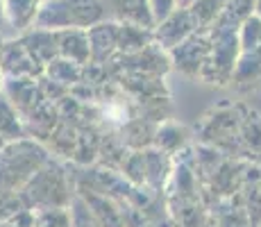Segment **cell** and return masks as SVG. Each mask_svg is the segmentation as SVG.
<instances>
[{"label":"cell","mask_w":261,"mask_h":227,"mask_svg":"<svg viewBox=\"0 0 261 227\" xmlns=\"http://www.w3.org/2000/svg\"><path fill=\"white\" fill-rule=\"evenodd\" d=\"M198 0H177V9H189L191 5H195Z\"/></svg>","instance_id":"cell-18"},{"label":"cell","mask_w":261,"mask_h":227,"mask_svg":"<svg viewBox=\"0 0 261 227\" xmlns=\"http://www.w3.org/2000/svg\"><path fill=\"white\" fill-rule=\"evenodd\" d=\"M150 3V12H152V18H154V25L162 23L166 16L177 9V0H148Z\"/></svg>","instance_id":"cell-16"},{"label":"cell","mask_w":261,"mask_h":227,"mask_svg":"<svg viewBox=\"0 0 261 227\" xmlns=\"http://www.w3.org/2000/svg\"><path fill=\"white\" fill-rule=\"evenodd\" d=\"M116 21H132L145 28H154V18L148 0H107Z\"/></svg>","instance_id":"cell-10"},{"label":"cell","mask_w":261,"mask_h":227,"mask_svg":"<svg viewBox=\"0 0 261 227\" xmlns=\"http://www.w3.org/2000/svg\"><path fill=\"white\" fill-rule=\"evenodd\" d=\"M152 43H154V28H145V25H139L132 21H120L118 55L143 53V50L150 48Z\"/></svg>","instance_id":"cell-8"},{"label":"cell","mask_w":261,"mask_h":227,"mask_svg":"<svg viewBox=\"0 0 261 227\" xmlns=\"http://www.w3.org/2000/svg\"><path fill=\"white\" fill-rule=\"evenodd\" d=\"M112 16L107 0H46L41 3L34 28L48 32L89 30Z\"/></svg>","instance_id":"cell-1"},{"label":"cell","mask_w":261,"mask_h":227,"mask_svg":"<svg viewBox=\"0 0 261 227\" xmlns=\"http://www.w3.org/2000/svg\"><path fill=\"white\" fill-rule=\"evenodd\" d=\"M0 136L5 141H18L23 139L21 120L16 116V107L9 103V98L0 95Z\"/></svg>","instance_id":"cell-14"},{"label":"cell","mask_w":261,"mask_h":227,"mask_svg":"<svg viewBox=\"0 0 261 227\" xmlns=\"http://www.w3.org/2000/svg\"><path fill=\"white\" fill-rule=\"evenodd\" d=\"M239 43L241 50H254L261 45V16L252 14L239 28Z\"/></svg>","instance_id":"cell-15"},{"label":"cell","mask_w":261,"mask_h":227,"mask_svg":"<svg viewBox=\"0 0 261 227\" xmlns=\"http://www.w3.org/2000/svg\"><path fill=\"white\" fill-rule=\"evenodd\" d=\"M232 80L241 84H250V82L261 80V45L254 50H243L241 53Z\"/></svg>","instance_id":"cell-12"},{"label":"cell","mask_w":261,"mask_h":227,"mask_svg":"<svg viewBox=\"0 0 261 227\" xmlns=\"http://www.w3.org/2000/svg\"><path fill=\"white\" fill-rule=\"evenodd\" d=\"M21 41L25 43L28 53L41 64L43 68L48 66L53 59L59 57V43H57V32H48V30H39V28H32L28 32H23Z\"/></svg>","instance_id":"cell-6"},{"label":"cell","mask_w":261,"mask_h":227,"mask_svg":"<svg viewBox=\"0 0 261 227\" xmlns=\"http://www.w3.org/2000/svg\"><path fill=\"white\" fill-rule=\"evenodd\" d=\"M223 5L218 0H198L195 5H191L189 12L193 16V23L198 28V32H209L214 28V23L218 21V16L223 14Z\"/></svg>","instance_id":"cell-13"},{"label":"cell","mask_w":261,"mask_h":227,"mask_svg":"<svg viewBox=\"0 0 261 227\" xmlns=\"http://www.w3.org/2000/svg\"><path fill=\"white\" fill-rule=\"evenodd\" d=\"M7 41H9V39L0 32V59H3V53H5V45H7Z\"/></svg>","instance_id":"cell-19"},{"label":"cell","mask_w":261,"mask_h":227,"mask_svg":"<svg viewBox=\"0 0 261 227\" xmlns=\"http://www.w3.org/2000/svg\"><path fill=\"white\" fill-rule=\"evenodd\" d=\"M41 3H46V0H41Z\"/></svg>","instance_id":"cell-23"},{"label":"cell","mask_w":261,"mask_h":227,"mask_svg":"<svg viewBox=\"0 0 261 227\" xmlns=\"http://www.w3.org/2000/svg\"><path fill=\"white\" fill-rule=\"evenodd\" d=\"M198 32L189 9H175L170 16H166L162 23L154 25V43L170 53L182 41H187L191 34Z\"/></svg>","instance_id":"cell-3"},{"label":"cell","mask_w":261,"mask_h":227,"mask_svg":"<svg viewBox=\"0 0 261 227\" xmlns=\"http://www.w3.org/2000/svg\"><path fill=\"white\" fill-rule=\"evenodd\" d=\"M170 62L184 73H202L212 55V37L209 32H195L187 41H182L177 48L170 50Z\"/></svg>","instance_id":"cell-2"},{"label":"cell","mask_w":261,"mask_h":227,"mask_svg":"<svg viewBox=\"0 0 261 227\" xmlns=\"http://www.w3.org/2000/svg\"><path fill=\"white\" fill-rule=\"evenodd\" d=\"M218 3H220V5H223V7H227V5H229V3H232V0H218Z\"/></svg>","instance_id":"cell-22"},{"label":"cell","mask_w":261,"mask_h":227,"mask_svg":"<svg viewBox=\"0 0 261 227\" xmlns=\"http://www.w3.org/2000/svg\"><path fill=\"white\" fill-rule=\"evenodd\" d=\"M118 30L120 21L107 18V21L89 28V43H91V64L112 62V57L118 53Z\"/></svg>","instance_id":"cell-5"},{"label":"cell","mask_w":261,"mask_h":227,"mask_svg":"<svg viewBox=\"0 0 261 227\" xmlns=\"http://www.w3.org/2000/svg\"><path fill=\"white\" fill-rule=\"evenodd\" d=\"M0 68L7 78H39L41 73H46V68L28 53L25 43L21 39H9L5 45L3 59H0Z\"/></svg>","instance_id":"cell-4"},{"label":"cell","mask_w":261,"mask_h":227,"mask_svg":"<svg viewBox=\"0 0 261 227\" xmlns=\"http://www.w3.org/2000/svg\"><path fill=\"white\" fill-rule=\"evenodd\" d=\"M57 43L59 57L71 59L80 66L91 64V43H89L87 30H62V32H57Z\"/></svg>","instance_id":"cell-7"},{"label":"cell","mask_w":261,"mask_h":227,"mask_svg":"<svg viewBox=\"0 0 261 227\" xmlns=\"http://www.w3.org/2000/svg\"><path fill=\"white\" fill-rule=\"evenodd\" d=\"M5 28H9V23H7V14H5V0H0V32H3Z\"/></svg>","instance_id":"cell-17"},{"label":"cell","mask_w":261,"mask_h":227,"mask_svg":"<svg viewBox=\"0 0 261 227\" xmlns=\"http://www.w3.org/2000/svg\"><path fill=\"white\" fill-rule=\"evenodd\" d=\"M46 75L50 78V82L62 84V87H68V84H77L84 75V66L71 62V59L57 57L46 66Z\"/></svg>","instance_id":"cell-11"},{"label":"cell","mask_w":261,"mask_h":227,"mask_svg":"<svg viewBox=\"0 0 261 227\" xmlns=\"http://www.w3.org/2000/svg\"><path fill=\"white\" fill-rule=\"evenodd\" d=\"M254 14L261 16V0H254Z\"/></svg>","instance_id":"cell-21"},{"label":"cell","mask_w":261,"mask_h":227,"mask_svg":"<svg viewBox=\"0 0 261 227\" xmlns=\"http://www.w3.org/2000/svg\"><path fill=\"white\" fill-rule=\"evenodd\" d=\"M5 82H7V75L3 73V68H0V91L5 89Z\"/></svg>","instance_id":"cell-20"},{"label":"cell","mask_w":261,"mask_h":227,"mask_svg":"<svg viewBox=\"0 0 261 227\" xmlns=\"http://www.w3.org/2000/svg\"><path fill=\"white\" fill-rule=\"evenodd\" d=\"M39 9H41V0H5L7 23L16 37L34 28Z\"/></svg>","instance_id":"cell-9"}]
</instances>
